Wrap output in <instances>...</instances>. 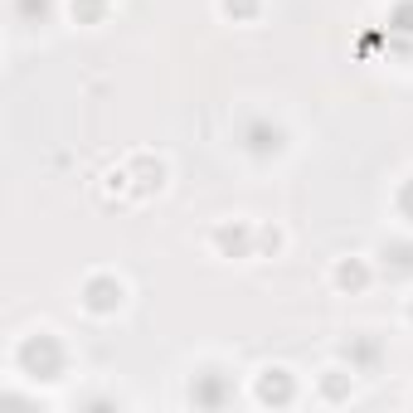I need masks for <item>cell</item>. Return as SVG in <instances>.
<instances>
[{
    "label": "cell",
    "mask_w": 413,
    "mask_h": 413,
    "mask_svg": "<svg viewBox=\"0 0 413 413\" xmlns=\"http://www.w3.org/2000/svg\"><path fill=\"white\" fill-rule=\"evenodd\" d=\"M336 282L340 287H360V282H365V268H360V263H340L336 268Z\"/></svg>",
    "instance_id": "6da1fadb"
}]
</instances>
